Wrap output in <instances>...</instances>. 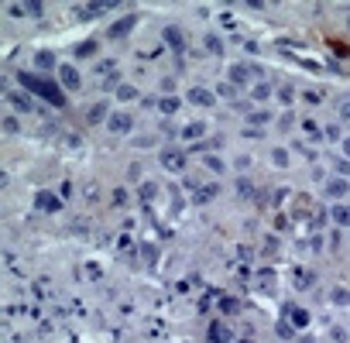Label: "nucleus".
<instances>
[{
    "mask_svg": "<svg viewBox=\"0 0 350 343\" xmlns=\"http://www.w3.org/2000/svg\"><path fill=\"white\" fill-rule=\"evenodd\" d=\"M230 79H233V82H244V79H247V69H244V66H233V69H230Z\"/></svg>",
    "mask_w": 350,
    "mask_h": 343,
    "instance_id": "obj_16",
    "label": "nucleus"
},
{
    "mask_svg": "<svg viewBox=\"0 0 350 343\" xmlns=\"http://www.w3.org/2000/svg\"><path fill=\"white\" fill-rule=\"evenodd\" d=\"M230 340V330L223 326V323H213L210 326V343H227Z\"/></svg>",
    "mask_w": 350,
    "mask_h": 343,
    "instance_id": "obj_6",
    "label": "nucleus"
},
{
    "mask_svg": "<svg viewBox=\"0 0 350 343\" xmlns=\"http://www.w3.org/2000/svg\"><path fill=\"white\" fill-rule=\"evenodd\" d=\"M206 165H210L213 172H223V161H220V158H213V154H210V158H206Z\"/></svg>",
    "mask_w": 350,
    "mask_h": 343,
    "instance_id": "obj_23",
    "label": "nucleus"
},
{
    "mask_svg": "<svg viewBox=\"0 0 350 343\" xmlns=\"http://www.w3.org/2000/svg\"><path fill=\"white\" fill-rule=\"evenodd\" d=\"M165 38H168V41H172L175 48H182V45H186V41H182V31H179V28H165Z\"/></svg>",
    "mask_w": 350,
    "mask_h": 343,
    "instance_id": "obj_12",
    "label": "nucleus"
},
{
    "mask_svg": "<svg viewBox=\"0 0 350 343\" xmlns=\"http://www.w3.org/2000/svg\"><path fill=\"white\" fill-rule=\"evenodd\" d=\"M103 117H107V107H100V103H96V107L89 110V120L96 124V120H103Z\"/></svg>",
    "mask_w": 350,
    "mask_h": 343,
    "instance_id": "obj_18",
    "label": "nucleus"
},
{
    "mask_svg": "<svg viewBox=\"0 0 350 343\" xmlns=\"http://www.w3.org/2000/svg\"><path fill=\"white\" fill-rule=\"evenodd\" d=\"M206 48H210L213 55H216V52H220V38H216V35H210V38H206Z\"/></svg>",
    "mask_w": 350,
    "mask_h": 343,
    "instance_id": "obj_22",
    "label": "nucleus"
},
{
    "mask_svg": "<svg viewBox=\"0 0 350 343\" xmlns=\"http://www.w3.org/2000/svg\"><path fill=\"white\" fill-rule=\"evenodd\" d=\"M175 110H179V100H175V96L161 100V114H175Z\"/></svg>",
    "mask_w": 350,
    "mask_h": 343,
    "instance_id": "obj_15",
    "label": "nucleus"
},
{
    "mask_svg": "<svg viewBox=\"0 0 350 343\" xmlns=\"http://www.w3.org/2000/svg\"><path fill=\"white\" fill-rule=\"evenodd\" d=\"M189 103H196V107H210L213 93H210V89H203V86H193V89H189Z\"/></svg>",
    "mask_w": 350,
    "mask_h": 343,
    "instance_id": "obj_3",
    "label": "nucleus"
},
{
    "mask_svg": "<svg viewBox=\"0 0 350 343\" xmlns=\"http://www.w3.org/2000/svg\"><path fill=\"white\" fill-rule=\"evenodd\" d=\"M59 79H62V86H66V89H76V86H79V72H76L72 66H62V69H59Z\"/></svg>",
    "mask_w": 350,
    "mask_h": 343,
    "instance_id": "obj_5",
    "label": "nucleus"
},
{
    "mask_svg": "<svg viewBox=\"0 0 350 343\" xmlns=\"http://www.w3.org/2000/svg\"><path fill=\"white\" fill-rule=\"evenodd\" d=\"M3 131H7V134H17L21 127H17V120H14V117H7V120H3Z\"/></svg>",
    "mask_w": 350,
    "mask_h": 343,
    "instance_id": "obj_21",
    "label": "nucleus"
},
{
    "mask_svg": "<svg viewBox=\"0 0 350 343\" xmlns=\"http://www.w3.org/2000/svg\"><path fill=\"white\" fill-rule=\"evenodd\" d=\"M333 220H337L340 227H350V206H337V209H333Z\"/></svg>",
    "mask_w": 350,
    "mask_h": 343,
    "instance_id": "obj_11",
    "label": "nucleus"
},
{
    "mask_svg": "<svg viewBox=\"0 0 350 343\" xmlns=\"http://www.w3.org/2000/svg\"><path fill=\"white\" fill-rule=\"evenodd\" d=\"M292 319H295V326H306V323H309V312H306V309H295Z\"/></svg>",
    "mask_w": 350,
    "mask_h": 343,
    "instance_id": "obj_19",
    "label": "nucleus"
},
{
    "mask_svg": "<svg viewBox=\"0 0 350 343\" xmlns=\"http://www.w3.org/2000/svg\"><path fill=\"white\" fill-rule=\"evenodd\" d=\"M134 96H138L134 86H120V89H117V100H120V103H124V100H134Z\"/></svg>",
    "mask_w": 350,
    "mask_h": 343,
    "instance_id": "obj_14",
    "label": "nucleus"
},
{
    "mask_svg": "<svg viewBox=\"0 0 350 343\" xmlns=\"http://www.w3.org/2000/svg\"><path fill=\"white\" fill-rule=\"evenodd\" d=\"M268 96H272V86H265V82L254 86V100H268Z\"/></svg>",
    "mask_w": 350,
    "mask_h": 343,
    "instance_id": "obj_17",
    "label": "nucleus"
},
{
    "mask_svg": "<svg viewBox=\"0 0 350 343\" xmlns=\"http://www.w3.org/2000/svg\"><path fill=\"white\" fill-rule=\"evenodd\" d=\"M333 302L337 305H350V292L347 288H333Z\"/></svg>",
    "mask_w": 350,
    "mask_h": 343,
    "instance_id": "obj_13",
    "label": "nucleus"
},
{
    "mask_svg": "<svg viewBox=\"0 0 350 343\" xmlns=\"http://www.w3.org/2000/svg\"><path fill=\"white\" fill-rule=\"evenodd\" d=\"M299 343H309V340H299Z\"/></svg>",
    "mask_w": 350,
    "mask_h": 343,
    "instance_id": "obj_26",
    "label": "nucleus"
},
{
    "mask_svg": "<svg viewBox=\"0 0 350 343\" xmlns=\"http://www.w3.org/2000/svg\"><path fill=\"white\" fill-rule=\"evenodd\" d=\"M35 206L45 209V213H59V199H55L52 192H38V196H35Z\"/></svg>",
    "mask_w": 350,
    "mask_h": 343,
    "instance_id": "obj_4",
    "label": "nucleus"
},
{
    "mask_svg": "<svg viewBox=\"0 0 350 343\" xmlns=\"http://www.w3.org/2000/svg\"><path fill=\"white\" fill-rule=\"evenodd\" d=\"M220 305H223V312H233V309H237V302H233V299H223Z\"/></svg>",
    "mask_w": 350,
    "mask_h": 343,
    "instance_id": "obj_25",
    "label": "nucleus"
},
{
    "mask_svg": "<svg viewBox=\"0 0 350 343\" xmlns=\"http://www.w3.org/2000/svg\"><path fill=\"white\" fill-rule=\"evenodd\" d=\"M93 48H96V41H82L76 52H79V55H93Z\"/></svg>",
    "mask_w": 350,
    "mask_h": 343,
    "instance_id": "obj_20",
    "label": "nucleus"
},
{
    "mask_svg": "<svg viewBox=\"0 0 350 343\" xmlns=\"http://www.w3.org/2000/svg\"><path fill=\"white\" fill-rule=\"evenodd\" d=\"M35 62H38V69H55V55L52 52H38Z\"/></svg>",
    "mask_w": 350,
    "mask_h": 343,
    "instance_id": "obj_9",
    "label": "nucleus"
},
{
    "mask_svg": "<svg viewBox=\"0 0 350 343\" xmlns=\"http://www.w3.org/2000/svg\"><path fill=\"white\" fill-rule=\"evenodd\" d=\"M203 134H206V127H203V124H189V127L182 131V137H186V141H196V137H203Z\"/></svg>",
    "mask_w": 350,
    "mask_h": 343,
    "instance_id": "obj_10",
    "label": "nucleus"
},
{
    "mask_svg": "<svg viewBox=\"0 0 350 343\" xmlns=\"http://www.w3.org/2000/svg\"><path fill=\"white\" fill-rule=\"evenodd\" d=\"M340 192H347V186H344V182H333V186H330V196H340Z\"/></svg>",
    "mask_w": 350,
    "mask_h": 343,
    "instance_id": "obj_24",
    "label": "nucleus"
},
{
    "mask_svg": "<svg viewBox=\"0 0 350 343\" xmlns=\"http://www.w3.org/2000/svg\"><path fill=\"white\" fill-rule=\"evenodd\" d=\"M7 103H14L17 110H31V103H28V96H24V93H7Z\"/></svg>",
    "mask_w": 350,
    "mask_h": 343,
    "instance_id": "obj_8",
    "label": "nucleus"
},
{
    "mask_svg": "<svg viewBox=\"0 0 350 343\" xmlns=\"http://www.w3.org/2000/svg\"><path fill=\"white\" fill-rule=\"evenodd\" d=\"M161 165H165V168H172V172H175V168H182V154H179V151H172V148H168V151H165V154H161Z\"/></svg>",
    "mask_w": 350,
    "mask_h": 343,
    "instance_id": "obj_7",
    "label": "nucleus"
},
{
    "mask_svg": "<svg viewBox=\"0 0 350 343\" xmlns=\"http://www.w3.org/2000/svg\"><path fill=\"white\" fill-rule=\"evenodd\" d=\"M107 127H110L114 134H127V131H131V117H127V114H114V117L107 120Z\"/></svg>",
    "mask_w": 350,
    "mask_h": 343,
    "instance_id": "obj_2",
    "label": "nucleus"
},
{
    "mask_svg": "<svg viewBox=\"0 0 350 343\" xmlns=\"http://www.w3.org/2000/svg\"><path fill=\"white\" fill-rule=\"evenodd\" d=\"M21 82L28 86V89H35L38 96H45L52 107H62L66 103V96H62V89L55 86V82H48V79H38V76H31V72H21Z\"/></svg>",
    "mask_w": 350,
    "mask_h": 343,
    "instance_id": "obj_1",
    "label": "nucleus"
}]
</instances>
